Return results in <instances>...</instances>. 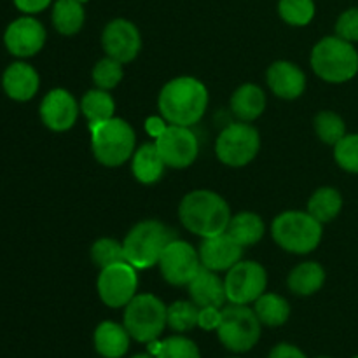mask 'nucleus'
Here are the masks:
<instances>
[{"instance_id":"8","label":"nucleus","mask_w":358,"mask_h":358,"mask_svg":"<svg viewBox=\"0 0 358 358\" xmlns=\"http://www.w3.org/2000/svg\"><path fill=\"white\" fill-rule=\"evenodd\" d=\"M220 345L233 353H247L255 348L262 334V324L254 308L229 304L222 308V318L217 329Z\"/></svg>"},{"instance_id":"20","label":"nucleus","mask_w":358,"mask_h":358,"mask_svg":"<svg viewBox=\"0 0 358 358\" xmlns=\"http://www.w3.org/2000/svg\"><path fill=\"white\" fill-rule=\"evenodd\" d=\"M187 290L192 303L199 308H222L227 301L224 280L215 271H210V269L203 268V266L198 271V275L191 280Z\"/></svg>"},{"instance_id":"14","label":"nucleus","mask_w":358,"mask_h":358,"mask_svg":"<svg viewBox=\"0 0 358 358\" xmlns=\"http://www.w3.org/2000/svg\"><path fill=\"white\" fill-rule=\"evenodd\" d=\"M48 41V31L44 24L34 16L16 17L7 24L3 31V45L13 56L20 59H27L42 51Z\"/></svg>"},{"instance_id":"34","label":"nucleus","mask_w":358,"mask_h":358,"mask_svg":"<svg viewBox=\"0 0 358 358\" xmlns=\"http://www.w3.org/2000/svg\"><path fill=\"white\" fill-rule=\"evenodd\" d=\"M91 77H93L94 86L100 87V90L110 91L114 90L115 86H119V83H121L122 77H124V69H122L121 62L110 58V56H105L103 59H100V62L93 66Z\"/></svg>"},{"instance_id":"46","label":"nucleus","mask_w":358,"mask_h":358,"mask_svg":"<svg viewBox=\"0 0 358 358\" xmlns=\"http://www.w3.org/2000/svg\"><path fill=\"white\" fill-rule=\"evenodd\" d=\"M233 358H238V357H233Z\"/></svg>"},{"instance_id":"41","label":"nucleus","mask_w":358,"mask_h":358,"mask_svg":"<svg viewBox=\"0 0 358 358\" xmlns=\"http://www.w3.org/2000/svg\"><path fill=\"white\" fill-rule=\"evenodd\" d=\"M168 122L163 115H152V117H147L145 119V131L147 135L152 136L154 140L161 135V133L166 129Z\"/></svg>"},{"instance_id":"2","label":"nucleus","mask_w":358,"mask_h":358,"mask_svg":"<svg viewBox=\"0 0 358 358\" xmlns=\"http://www.w3.org/2000/svg\"><path fill=\"white\" fill-rule=\"evenodd\" d=\"M180 222L199 238L226 233L231 220V208L226 199L208 189H196L182 198L178 206Z\"/></svg>"},{"instance_id":"25","label":"nucleus","mask_w":358,"mask_h":358,"mask_svg":"<svg viewBox=\"0 0 358 358\" xmlns=\"http://www.w3.org/2000/svg\"><path fill=\"white\" fill-rule=\"evenodd\" d=\"M51 20L58 34L66 35V37L79 34L86 21L84 3L79 0H56L52 3Z\"/></svg>"},{"instance_id":"12","label":"nucleus","mask_w":358,"mask_h":358,"mask_svg":"<svg viewBox=\"0 0 358 358\" xmlns=\"http://www.w3.org/2000/svg\"><path fill=\"white\" fill-rule=\"evenodd\" d=\"M159 269L164 282L173 287H187L201 269L199 254L184 240H171L159 259Z\"/></svg>"},{"instance_id":"16","label":"nucleus","mask_w":358,"mask_h":358,"mask_svg":"<svg viewBox=\"0 0 358 358\" xmlns=\"http://www.w3.org/2000/svg\"><path fill=\"white\" fill-rule=\"evenodd\" d=\"M79 110L80 105L77 103L70 91L55 87L42 98L38 114L45 128L55 133H63L73 128L79 117Z\"/></svg>"},{"instance_id":"19","label":"nucleus","mask_w":358,"mask_h":358,"mask_svg":"<svg viewBox=\"0 0 358 358\" xmlns=\"http://www.w3.org/2000/svg\"><path fill=\"white\" fill-rule=\"evenodd\" d=\"M41 87V76L30 63L17 59L10 63L2 73V90L10 100L30 101Z\"/></svg>"},{"instance_id":"39","label":"nucleus","mask_w":358,"mask_h":358,"mask_svg":"<svg viewBox=\"0 0 358 358\" xmlns=\"http://www.w3.org/2000/svg\"><path fill=\"white\" fill-rule=\"evenodd\" d=\"M13 3L20 13L28 14V16H35V14L48 9L52 3V0H13Z\"/></svg>"},{"instance_id":"18","label":"nucleus","mask_w":358,"mask_h":358,"mask_svg":"<svg viewBox=\"0 0 358 358\" xmlns=\"http://www.w3.org/2000/svg\"><path fill=\"white\" fill-rule=\"evenodd\" d=\"M269 90L282 100H297L306 91V73L292 62H275L266 72Z\"/></svg>"},{"instance_id":"43","label":"nucleus","mask_w":358,"mask_h":358,"mask_svg":"<svg viewBox=\"0 0 358 358\" xmlns=\"http://www.w3.org/2000/svg\"><path fill=\"white\" fill-rule=\"evenodd\" d=\"M79 2H83V3H86V2H90V0H79Z\"/></svg>"},{"instance_id":"37","label":"nucleus","mask_w":358,"mask_h":358,"mask_svg":"<svg viewBox=\"0 0 358 358\" xmlns=\"http://www.w3.org/2000/svg\"><path fill=\"white\" fill-rule=\"evenodd\" d=\"M336 35L355 44L358 42V7L346 9L336 21Z\"/></svg>"},{"instance_id":"22","label":"nucleus","mask_w":358,"mask_h":358,"mask_svg":"<svg viewBox=\"0 0 358 358\" xmlns=\"http://www.w3.org/2000/svg\"><path fill=\"white\" fill-rule=\"evenodd\" d=\"M164 168H166V164H164L163 157H161L154 142L140 145L131 156L133 177L143 185L157 184L163 178Z\"/></svg>"},{"instance_id":"17","label":"nucleus","mask_w":358,"mask_h":358,"mask_svg":"<svg viewBox=\"0 0 358 358\" xmlns=\"http://www.w3.org/2000/svg\"><path fill=\"white\" fill-rule=\"evenodd\" d=\"M199 261L203 268L210 271H229L234 264L243 257V247L236 243L227 233L217 236L203 238V243L198 250Z\"/></svg>"},{"instance_id":"23","label":"nucleus","mask_w":358,"mask_h":358,"mask_svg":"<svg viewBox=\"0 0 358 358\" xmlns=\"http://www.w3.org/2000/svg\"><path fill=\"white\" fill-rule=\"evenodd\" d=\"M266 110V94L257 84H243L231 94V112L240 121L252 122Z\"/></svg>"},{"instance_id":"5","label":"nucleus","mask_w":358,"mask_h":358,"mask_svg":"<svg viewBox=\"0 0 358 358\" xmlns=\"http://www.w3.org/2000/svg\"><path fill=\"white\" fill-rule=\"evenodd\" d=\"M171 240H175V233L163 222L142 220L131 227L122 241L126 262L138 271L152 268L159 264L161 255Z\"/></svg>"},{"instance_id":"29","label":"nucleus","mask_w":358,"mask_h":358,"mask_svg":"<svg viewBox=\"0 0 358 358\" xmlns=\"http://www.w3.org/2000/svg\"><path fill=\"white\" fill-rule=\"evenodd\" d=\"M80 112L87 119L91 128V126L98 124V122H103L107 119L114 117L115 101L108 91L94 87V90L87 91L83 96V100H80Z\"/></svg>"},{"instance_id":"32","label":"nucleus","mask_w":358,"mask_h":358,"mask_svg":"<svg viewBox=\"0 0 358 358\" xmlns=\"http://www.w3.org/2000/svg\"><path fill=\"white\" fill-rule=\"evenodd\" d=\"M315 0H278V14L290 27H306L313 21Z\"/></svg>"},{"instance_id":"3","label":"nucleus","mask_w":358,"mask_h":358,"mask_svg":"<svg viewBox=\"0 0 358 358\" xmlns=\"http://www.w3.org/2000/svg\"><path fill=\"white\" fill-rule=\"evenodd\" d=\"M311 69L329 84H343L358 73V52L352 42L331 35L315 44L311 51Z\"/></svg>"},{"instance_id":"31","label":"nucleus","mask_w":358,"mask_h":358,"mask_svg":"<svg viewBox=\"0 0 358 358\" xmlns=\"http://www.w3.org/2000/svg\"><path fill=\"white\" fill-rule=\"evenodd\" d=\"M199 306L192 301H175L166 310V324L177 334H185L198 327Z\"/></svg>"},{"instance_id":"15","label":"nucleus","mask_w":358,"mask_h":358,"mask_svg":"<svg viewBox=\"0 0 358 358\" xmlns=\"http://www.w3.org/2000/svg\"><path fill=\"white\" fill-rule=\"evenodd\" d=\"M101 48L105 55L117 59L122 65L133 62L142 49V35L138 27L124 17L108 21L101 31Z\"/></svg>"},{"instance_id":"21","label":"nucleus","mask_w":358,"mask_h":358,"mask_svg":"<svg viewBox=\"0 0 358 358\" xmlns=\"http://www.w3.org/2000/svg\"><path fill=\"white\" fill-rule=\"evenodd\" d=\"M131 336L124 324L105 320L98 324L93 334V345L101 358H122L128 353Z\"/></svg>"},{"instance_id":"40","label":"nucleus","mask_w":358,"mask_h":358,"mask_svg":"<svg viewBox=\"0 0 358 358\" xmlns=\"http://www.w3.org/2000/svg\"><path fill=\"white\" fill-rule=\"evenodd\" d=\"M268 358H308V355L299 346L290 345V343H280L269 352Z\"/></svg>"},{"instance_id":"26","label":"nucleus","mask_w":358,"mask_h":358,"mask_svg":"<svg viewBox=\"0 0 358 358\" xmlns=\"http://www.w3.org/2000/svg\"><path fill=\"white\" fill-rule=\"evenodd\" d=\"M226 233L236 241L240 247H250L264 238V220L254 212H240L231 217Z\"/></svg>"},{"instance_id":"36","label":"nucleus","mask_w":358,"mask_h":358,"mask_svg":"<svg viewBox=\"0 0 358 358\" xmlns=\"http://www.w3.org/2000/svg\"><path fill=\"white\" fill-rule=\"evenodd\" d=\"M334 159L348 173H358V133L345 135L336 143Z\"/></svg>"},{"instance_id":"38","label":"nucleus","mask_w":358,"mask_h":358,"mask_svg":"<svg viewBox=\"0 0 358 358\" xmlns=\"http://www.w3.org/2000/svg\"><path fill=\"white\" fill-rule=\"evenodd\" d=\"M220 318H222V308H215V306L199 308L198 327L206 332L217 331L220 325Z\"/></svg>"},{"instance_id":"44","label":"nucleus","mask_w":358,"mask_h":358,"mask_svg":"<svg viewBox=\"0 0 358 358\" xmlns=\"http://www.w3.org/2000/svg\"><path fill=\"white\" fill-rule=\"evenodd\" d=\"M317 358H331V357H317Z\"/></svg>"},{"instance_id":"13","label":"nucleus","mask_w":358,"mask_h":358,"mask_svg":"<svg viewBox=\"0 0 358 358\" xmlns=\"http://www.w3.org/2000/svg\"><path fill=\"white\" fill-rule=\"evenodd\" d=\"M166 168L184 170L189 168L199 154V142L187 126L168 124L166 129L154 140Z\"/></svg>"},{"instance_id":"7","label":"nucleus","mask_w":358,"mask_h":358,"mask_svg":"<svg viewBox=\"0 0 358 358\" xmlns=\"http://www.w3.org/2000/svg\"><path fill=\"white\" fill-rule=\"evenodd\" d=\"M166 310V304L154 294H136L124 308L122 324L131 339L149 345L159 339L168 327Z\"/></svg>"},{"instance_id":"10","label":"nucleus","mask_w":358,"mask_h":358,"mask_svg":"<svg viewBox=\"0 0 358 358\" xmlns=\"http://www.w3.org/2000/svg\"><path fill=\"white\" fill-rule=\"evenodd\" d=\"M224 285H226L227 303L248 306L266 292L268 273L259 262L240 261L227 271Z\"/></svg>"},{"instance_id":"6","label":"nucleus","mask_w":358,"mask_h":358,"mask_svg":"<svg viewBox=\"0 0 358 358\" xmlns=\"http://www.w3.org/2000/svg\"><path fill=\"white\" fill-rule=\"evenodd\" d=\"M324 224L308 212L290 210L283 212L273 220L271 236L280 248L289 254L306 255L318 248L324 234Z\"/></svg>"},{"instance_id":"11","label":"nucleus","mask_w":358,"mask_h":358,"mask_svg":"<svg viewBox=\"0 0 358 358\" xmlns=\"http://www.w3.org/2000/svg\"><path fill=\"white\" fill-rule=\"evenodd\" d=\"M136 271L138 269H135L126 261L101 269L96 280V290L101 303L112 310L128 306V303L136 296V290H138Z\"/></svg>"},{"instance_id":"1","label":"nucleus","mask_w":358,"mask_h":358,"mask_svg":"<svg viewBox=\"0 0 358 358\" xmlns=\"http://www.w3.org/2000/svg\"><path fill=\"white\" fill-rule=\"evenodd\" d=\"M208 100V90L201 80L180 76L164 84L157 96V108L168 124L191 128L203 119Z\"/></svg>"},{"instance_id":"9","label":"nucleus","mask_w":358,"mask_h":358,"mask_svg":"<svg viewBox=\"0 0 358 358\" xmlns=\"http://www.w3.org/2000/svg\"><path fill=\"white\" fill-rule=\"evenodd\" d=\"M261 149V135L250 122H231L215 142L217 159L229 168H243L255 159Z\"/></svg>"},{"instance_id":"28","label":"nucleus","mask_w":358,"mask_h":358,"mask_svg":"<svg viewBox=\"0 0 358 358\" xmlns=\"http://www.w3.org/2000/svg\"><path fill=\"white\" fill-rule=\"evenodd\" d=\"M341 192L334 187H320L311 194L306 212L320 224H329L341 213Z\"/></svg>"},{"instance_id":"4","label":"nucleus","mask_w":358,"mask_h":358,"mask_svg":"<svg viewBox=\"0 0 358 358\" xmlns=\"http://www.w3.org/2000/svg\"><path fill=\"white\" fill-rule=\"evenodd\" d=\"M91 150L100 164L117 168L124 164L136 150V135L128 121L110 117L91 126Z\"/></svg>"},{"instance_id":"30","label":"nucleus","mask_w":358,"mask_h":358,"mask_svg":"<svg viewBox=\"0 0 358 358\" xmlns=\"http://www.w3.org/2000/svg\"><path fill=\"white\" fill-rule=\"evenodd\" d=\"M150 355L156 358H201L198 345L185 336L177 334L166 339H156L147 345Z\"/></svg>"},{"instance_id":"35","label":"nucleus","mask_w":358,"mask_h":358,"mask_svg":"<svg viewBox=\"0 0 358 358\" xmlns=\"http://www.w3.org/2000/svg\"><path fill=\"white\" fill-rule=\"evenodd\" d=\"M91 261L100 269L126 261L124 247L114 238H100L91 247Z\"/></svg>"},{"instance_id":"24","label":"nucleus","mask_w":358,"mask_h":358,"mask_svg":"<svg viewBox=\"0 0 358 358\" xmlns=\"http://www.w3.org/2000/svg\"><path fill=\"white\" fill-rule=\"evenodd\" d=\"M325 283V269L318 262L308 261L297 264L292 271L289 273L287 285L289 290L296 296L308 297L317 294Z\"/></svg>"},{"instance_id":"33","label":"nucleus","mask_w":358,"mask_h":358,"mask_svg":"<svg viewBox=\"0 0 358 358\" xmlns=\"http://www.w3.org/2000/svg\"><path fill=\"white\" fill-rule=\"evenodd\" d=\"M315 131L317 136L327 145H336L346 135V124L339 114L332 110H322L315 115Z\"/></svg>"},{"instance_id":"45","label":"nucleus","mask_w":358,"mask_h":358,"mask_svg":"<svg viewBox=\"0 0 358 358\" xmlns=\"http://www.w3.org/2000/svg\"><path fill=\"white\" fill-rule=\"evenodd\" d=\"M353 358H358V355H357V357H353Z\"/></svg>"},{"instance_id":"27","label":"nucleus","mask_w":358,"mask_h":358,"mask_svg":"<svg viewBox=\"0 0 358 358\" xmlns=\"http://www.w3.org/2000/svg\"><path fill=\"white\" fill-rule=\"evenodd\" d=\"M254 311L262 325L266 327H282L289 322L292 308L285 297L273 292H264L254 303Z\"/></svg>"},{"instance_id":"42","label":"nucleus","mask_w":358,"mask_h":358,"mask_svg":"<svg viewBox=\"0 0 358 358\" xmlns=\"http://www.w3.org/2000/svg\"><path fill=\"white\" fill-rule=\"evenodd\" d=\"M129 358H156V357L150 355V353L147 352V353H136V355H133V357H129Z\"/></svg>"}]
</instances>
